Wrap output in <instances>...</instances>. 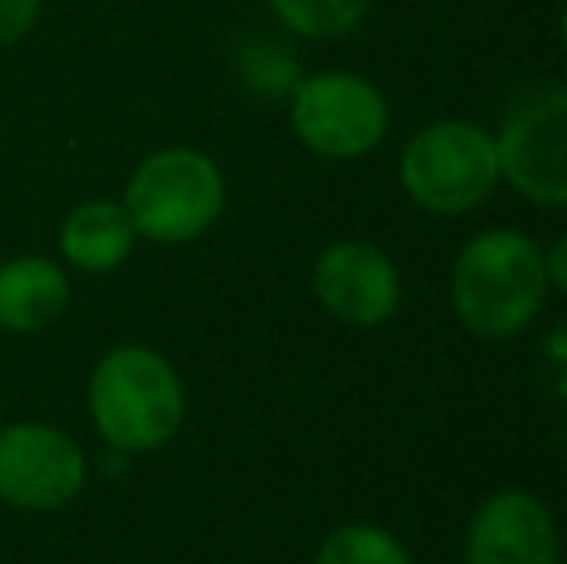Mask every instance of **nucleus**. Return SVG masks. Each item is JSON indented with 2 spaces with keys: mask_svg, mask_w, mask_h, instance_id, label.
I'll return each mask as SVG.
<instances>
[{
  "mask_svg": "<svg viewBox=\"0 0 567 564\" xmlns=\"http://www.w3.org/2000/svg\"><path fill=\"white\" fill-rule=\"evenodd\" d=\"M494 143L506 186L533 205L567 209V85L517 101Z\"/></svg>",
  "mask_w": 567,
  "mask_h": 564,
  "instance_id": "obj_7",
  "label": "nucleus"
},
{
  "mask_svg": "<svg viewBox=\"0 0 567 564\" xmlns=\"http://www.w3.org/2000/svg\"><path fill=\"white\" fill-rule=\"evenodd\" d=\"M120 202L140 240L178 248L217 225L228 205V182L209 151L163 147L135 166Z\"/></svg>",
  "mask_w": 567,
  "mask_h": 564,
  "instance_id": "obj_3",
  "label": "nucleus"
},
{
  "mask_svg": "<svg viewBox=\"0 0 567 564\" xmlns=\"http://www.w3.org/2000/svg\"><path fill=\"white\" fill-rule=\"evenodd\" d=\"M313 564H413V557L390 530L371 522H348L324 537Z\"/></svg>",
  "mask_w": 567,
  "mask_h": 564,
  "instance_id": "obj_13",
  "label": "nucleus"
},
{
  "mask_svg": "<svg viewBox=\"0 0 567 564\" xmlns=\"http://www.w3.org/2000/svg\"><path fill=\"white\" fill-rule=\"evenodd\" d=\"M85 410L109 449L143 457L166 449L182 433L189 394L166 352L151 345H116L93 363Z\"/></svg>",
  "mask_w": 567,
  "mask_h": 564,
  "instance_id": "obj_1",
  "label": "nucleus"
},
{
  "mask_svg": "<svg viewBox=\"0 0 567 564\" xmlns=\"http://www.w3.org/2000/svg\"><path fill=\"white\" fill-rule=\"evenodd\" d=\"M43 0H0V51L28 39L39 23Z\"/></svg>",
  "mask_w": 567,
  "mask_h": 564,
  "instance_id": "obj_15",
  "label": "nucleus"
},
{
  "mask_svg": "<svg viewBox=\"0 0 567 564\" xmlns=\"http://www.w3.org/2000/svg\"><path fill=\"white\" fill-rule=\"evenodd\" d=\"M313 294L340 325L379 329L402 306V275L394 259L367 240H337L317 256Z\"/></svg>",
  "mask_w": 567,
  "mask_h": 564,
  "instance_id": "obj_8",
  "label": "nucleus"
},
{
  "mask_svg": "<svg viewBox=\"0 0 567 564\" xmlns=\"http://www.w3.org/2000/svg\"><path fill=\"white\" fill-rule=\"evenodd\" d=\"M90 480L85 449L59 425L12 422L0 429V503L23 514L66 511Z\"/></svg>",
  "mask_w": 567,
  "mask_h": 564,
  "instance_id": "obj_6",
  "label": "nucleus"
},
{
  "mask_svg": "<svg viewBox=\"0 0 567 564\" xmlns=\"http://www.w3.org/2000/svg\"><path fill=\"white\" fill-rule=\"evenodd\" d=\"M70 275L51 256H12L0 264V329L35 337L66 317Z\"/></svg>",
  "mask_w": 567,
  "mask_h": 564,
  "instance_id": "obj_10",
  "label": "nucleus"
},
{
  "mask_svg": "<svg viewBox=\"0 0 567 564\" xmlns=\"http://www.w3.org/2000/svg\"><path fill=\"white\" fill-rule=\"evenodd\" d=\"M398 178L417 209L460 217L498 189V143L471 121H433L402 147Z\"/></svg>",
  "mask_w": 567,
  "mask_h": 564,
  "instance_id": "obj_4",
  "label": "nucleus"
},
{
  "mask_svg": "<svg viewBox=\"0 0 567 564\" xmlns=\"http://www.w3.org/2000/svg\"><path fill=\"white\" fill-rule=\"evenodd\" d=\"M275 20L301 39H340L371 12V0H267Z\"/></svg>",
  "mask_w": 567,
  "mask_h": 564,
  "instance_id": "obj_12",
  "label": "nucleus"
},
{
  "mask_svg": "<svg viewBox=\"0 0 567 564\" xmlns=\"http://www.w3.org/2000/svg\"><path fill=\"white\" fill-rule=\"evenodd\" d=\"M135 240L140 236H135L124 202H113V197H90L74 205L59 225V256L82 275L120 271L132 259Z\"/></svg>",
  "mask_w": 567,
  "mask_h": 564,
  "instance_id": "obj_11",
  "label": "nucleus"
},
{
  "mask_svg": "<svg viewBox=\"0 0 567 564\" xmlns=\"http://www.w3.org/2000/svg\"><path fill=\"white\" fill-rule=\"evenodd\" d=\"M560 39H564V51H567V4H564V16H560Z\"/></svg>",
  "mask_w": 567,
  "mask_h": 564,
  "instance_id": "obj_17",
  "label": "nucleus"
},
{
  "mask_svg": "<svg viewBox=\"0 0 567 564\" xmlns=\"http://www.w3.org/2000/svg\"><path fill=\"white\" fill-rule=\"evenodd\" d=\"M467 564H560V526L533 491H498L467 526Z\"/></svg>",
  "mask_w": 567,
  "mask_h": 564,
  "instance_id": "obj_9",
  "label": "nucleus"
},
{
  "mask_svg": "<svg viewBox=\"0 0 567 564\" xmlns=\"http://www.w3.org/2000/svg\"><path fill=\"white\" fill-rule=\"evenodd\" d=\"M239 74L255 93H267V98H290L293 85L301 82V70L293 66L290 51H282L270 39H255L251 47L239 51Z\"/></svg>",
  "mask_w": 567,
  "mask_h": 564,
  "instance_id": "obj_14",
  "label": "nucleus"
},
{
  "mask_svg": "<svg viewBox=\"0 0 567 564\" xmlns=\"http://www.w3.org/2000/svg\"><path fill=\"white\" fill-rule=\"evenodd\" d=\"M290 129L321 158H363L386 140L390 105L374 82L351 70H321L293 85Z\"/></svg>",
  "mask_w": 567,
  "mask_h": 564,
  "instance_id": "obj_5",
  "label": "nucleus"
},
{
  "mask_svg": "<svg viewBox=\"0 0 567 564\" xmlns=\"http://www.w3.org/2000/svg\"><path fill=\"white\" fill-rule=\"evenodd\" d=\"M548 294L545 252L514 228L471 236L452 264V309L463 329L506 340L537 321Z\"/></svg>",
  "mask_w": 567,
  "mask_h": 564,
  "instance_id": "obj_2",
  "label": "nucleus"
},
{
  "mask_svg": "<svg viewBox=\"0 0 567 564\" xmlns=\"http://www.w3.org/2000/svg\"><path fill=\"white\" fill-rule=\"evenodd\" d=\"M545 275H548V286L567 294V233L545 252Z\"/></svg>",
  "mask_w": 567,
  "mask_h": 564,
  "instance_id": "obj_16",
  "label": "nucleus"
}]
</instances>
